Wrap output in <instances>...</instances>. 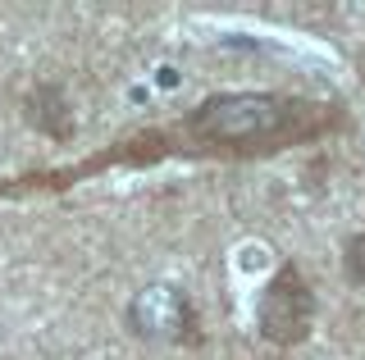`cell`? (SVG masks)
Listing matches in <instances>:
<instances>
[{
  "instance_id": "1",
  "label": "cell",
  "mask_w": 365,
  "mask_h": 360,
  "mask_svg": "<svg viewBox=\"0 0 365 360\" xmlns=\"http://www.w3.org/2000/svg\"><path fill=\"white\" fill-rule=\"evenodd\" d=\"M351 128L347 105L297 92H215L174 128H160L169 155L201 160H260L292 146H311Z\"/></svg>"
},
{
  "instance_id": "2",
  "label": "cell",
  "mask_w": 365,
  "mask_h": 360,
  "mask_svg": "<svg viewBox=\"0 0 365 360\" xmlns=\"http://www.w3.org/2000/svg\"><path fill=\"white\" fill-rule=\"evenodd\" d=\"M315 310H319V301H315L311 278L302 274L297 260H283L269 274V283L260 287V297H256V333H260V342H269L274 351L302 346L306 337H311V329H315Z\"/></svg>"
},
{
  "instance_id": "3",
  "label": "cell",
  "mask_w": 365,
  "mask_h": 360,
  "mask_svg": "<svg viewBox=\"0 0 365 360\" xmlns=\"http://www.w3.org/2000/svg\"><path fill=\"white\" fill-rule=\"evenodd\" d=\"M133 337L151 346H197L201 342V319L192 297L178 283H146L137 297L128 301V314H123Z\"/></svg>"
},
{
  "instance_id": "4",
  "label": "cell",
  "mask_w": 365,
  "mask_h": 360,
  "mask_svg": "<svg viewBox=\"0 0 365 360\" xmlns=\"http://www.w3.org/2000/svg\"><path fill=\"white\" fill-rule=\"evenodd\" d=\"M23 115H28L32 128H41L46 137H55V142L73 137V100H64L60 87H37V92H28Z\"/></svg>"
},
{
  "instance_id": "5",
  "label": "cell",
  "mask_w": 365,
  "mask_h": 360,
  "mask_svg": "<svg viewBox=\"0 0 365 360\" xmlns=\"http://www.w3.org/2000/svg\"><path fill=\"white\" fill-rule=\"evenodd\" d=\"M342 278L356 292H365V228L342 242Z\"/></svg>"
}]
</instances>
